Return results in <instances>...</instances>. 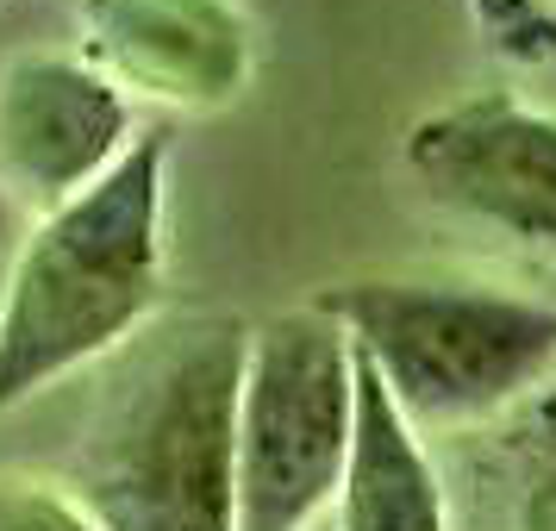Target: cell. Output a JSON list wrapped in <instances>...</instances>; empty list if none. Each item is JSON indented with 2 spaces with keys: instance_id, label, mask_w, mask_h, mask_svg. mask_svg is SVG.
I'll return each instance as SVG.
<instances>
[{
  "instance_id": "cell-1",
  "label": "cell",
  "mask_w": 556,
  "mask_h": 531,
  "mask_svg": "<svg viewBox=\"0 0 556 531\" xmlns=\"http://www.w3.org/2000/svg\"><path fill=\"white\" fill-rule=\"evenodd\" d=\"M251 331L194 313L131 338L101 363L70 444V494L101 531L238 526V394Z\"/></svg>"
},
{
  "instance_id": "cell-10",
  "label": "cell",
  "mask_w": 556,
  "mask_h": 531,
  "mask_svg": "<svg viewBox=\"0 0 556 531\" xmlns=\"http://www.w3.org/2000/svg\"><path fill=\"white\" fill-rule=\"evenodd\" d=\"M0 531H101L88 506L56 481L0 469Z\"/></svg>"
},
{
  "instance_id": "cell-2",
  "label": "cell",
  "mask_w": 556,
  "mask_h": 531,
  "mask_svg": "<svg viewBox=\"0 0 556 531\" xmlns=\"http://www.w3.org/2000/svg\"><path fill=\"white\" fill-rule=\"evenodd\" d=\"M163 169L169 131L151 126L76 201L31 219L0 294V413L119 356L151 319L163 288Z\"/></svg>"
},
{
  "instance_id": "cell-6",
  "label": "cell",
  "mask_w": 556,
  "mask_h": 531,
  "mask_svg": "<svg viewBox=\"0 0 556 531\" xmlns=\"http://www.w3.org/2000/svg\"><path fill=\"white\" fill-rule=\"evenodd\" d=\"M131 151L126 88L56 51H26L0 69V188L31 219L76 201Z\"/></svg>"
},
{
  "instance_id": "cell-7",
  "label": "cell",
  "mask_w": 556,
  "mask_h": 531,
  "mask_svg": "<svg viewBox=\"0 0 556 531\" xmlns=\"http://www.w3.org/2000/svg\"><path fill=\"white\" fill-rule=\"evenodd\" d=\"M88 63L156 101L213 106L244 81L251 45L226 0H81Z\"/></svg>"
},
{
  "instance_id": "cell-9",
  "label": "cell",
  "mask_w": 556,
  "mask_h": 531,
  "mask_svg": "<svg viewBox=\"0 0 556 531\" xmlns=\"http://www.w3.org/2000/svg\"><path fill=\"white\" fill-rule=\"evenodd\" d=\"M513 531H556V381L513 413Z\"/></svg>"
},
{
  "instance_id": "cell-5",
  "label": "cell",
  "mask_w": 556,
  "mask_h": 531,
  "mask_svg": "<svg viewBox=\"0 0 556 531\" xmlns=\"http://www.w3.org/2000/svg\"><path fill=\"white\" fill-rule=\"evenodd\" d=\"M406 169L444 213L556 251V113L513 94L456 101L413 126Z\"/></svg>"
},
{
  "instance_id": "cell-3",
  "label": "cell",
  "mask_w": 556,
  "mask_h": 531,
  "mask_svg": "<svg viewBox=\"0 0 556 531\" xmlns=\"http://www.w3.org/2000/svg\"><path fill=\"white\" fill-rule=\"evenodd\" d=\"M313 306L344 326L419 438L506 419L556 381V306L506 288L369 276L338 281Z\"/></svg>"
},
{
  "instance_id": "cell-8",
  "label": "cell",
  "mask_w": 556,
  "mask_h": 531,
  "mask_svg": "<svg viewBox=\"0 0 556 531\" xmlns=\"http://www.w3.org/2000/svg\"><path fill=\"white\" fill-rule=\"evenodd\" d=\"M331 531H451V506L426 456V438L406 426V413L363 356H356L351 469L331 506Z\"/></svg>"
},
{
  "instance_id": "cell-4",
  "label": "cell",
  "mask_w": 556,
  "mask_h": 531,
  "mask_svg": "<svg viewBox=\"0 0 556 531\" xmlns=\"http://www.w3.org/2000/svg\"><path fill=\"white\" fill-rule=\"evenodd\" d=\"M356 438V351L319 306L251 326L238 394V526L313 531L338 506Z\"/></svg>"
}]
</instances>
